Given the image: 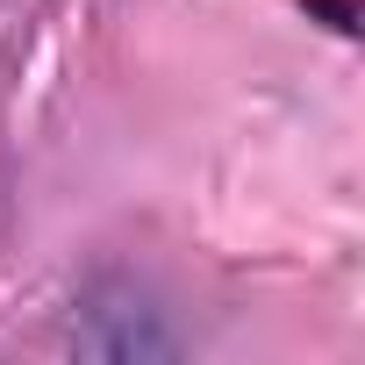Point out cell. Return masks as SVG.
<instances>
[{
	"label": "cell",
	"mask_w": 365,
	"mask_h": 365,
	"mask_svg": "<svg viewBox=\"0 0 365 365\" xmlns=\"http://www.w3.org/2000/svg\"><path fill=\"white\" fill-rule=\"evenodd\" d=\"M72 351L79 358H101V365H165V358H179V336H172L165 308L136 279H101L79 301Z\"/></svg>",
	"instance_id": "cell-1"
}]
</instances>
